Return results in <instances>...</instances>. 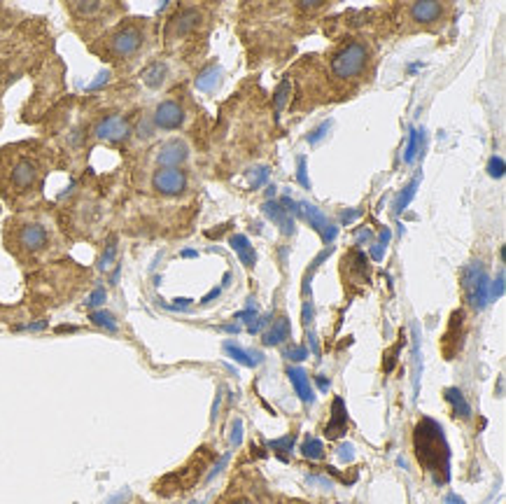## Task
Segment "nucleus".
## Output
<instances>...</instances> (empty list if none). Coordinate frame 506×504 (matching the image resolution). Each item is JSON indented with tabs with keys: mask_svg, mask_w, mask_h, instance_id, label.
<instances>
[{
	"mask_svg": "<svg viewBox=\"0 0 506 504\" xmlns=\"http://www.w3.org/2000/svg\"><path fill=\"white\" fill-rule=\"evenodd\" d=\"M416 455L420 460V465L427 469L429 474H434L436 483L448 481V443H445L443 430L438 423L432 418H422L416 427Z\"/></svg>",
	"mask_w": 506,
	"mask_h": 504,
	"instance_id": "nucleus-1",
	"label": "nucleus"
},
{
	"mask_svg": "<svg viewBox=\"0 0 506 504\" xmlns=\"http://www.w3.org/2000/svg\"><path fill=\"white\" fill-rule=\"evenodd\" d=\"M366 61H369V49H366V45L359 42V40H352V42L343 45V47L334 54V58H331V72H334V77H338V79H352V77L362 75Z\"/></svg>",
	"mask_w": 506,
	"mask_h": 504,
	"instance_id": "nucleus-2",
	"label": "nucleus"
},
{
	"mask_svg": "<svg viewBox=\"0 0 506 504\" xmlns=\"http://www.w3.org/2000/svg\"><path fill=\"white\" fill-rule=\"evenodd\" d=\"M464 288H467L471 306L478 308V310L488 306V301H490V278L483 271L481 264H476V267H471V269L464 271Z\"/></svg>",
	"mask_w": 506,
	"mask_h": 504,
	"instance_id": "nucleus-3",
	"label": "nucleus"
},
{
	"mask_svg": "<svg viewBox=\"0 0 506 504\" xmlns=\"http://www.w3.org/2000/svg\"><path fill=\"white\" fill-rule=\"evenodd\" d=\"M141 45H143V33L138 26H124V29H119L110 40L112 54L119 58L133 56L138 49H141Z\"/></svg>",
	"mask_w": 506,
	"mask_h": 504,
	"instance_id": "nucleus-4",
	"label": "nucleus"
},
{
	"mask_svg": "<svg viewBox=\"0 0 506 504\" xmlns=\"http://www.w3.org/2000/svg\"><path fill=\"white\" fill-rule=\"evenodd\" d=\"M17 241H19V245H22L24 252L35 255V252L45 250L49 245V231H47V227H42V224L31 222V224H24L22 227Z\"/></svg>",
	"mask_w": 506,
	"mask_h": 504,
	"instance_id": "nucleus-5",
	"label": "nucleus"
},
{
	"mask_svg": "<svg viewBox=\"0 0 506 504\" xmlns=\"http://www.w3.org/2000/svg\"><path fill=\"white\" fill-rule=\"evenodd\" d=\"M155 189L166 196H175L187 187V175L177 168H161L155 173Z\"/></svg>",
	"mask_w": 506,
	"mask_h": 504,
	"instance_id": "nucleus-6",
	"label": "nucleus"
},
{
	"mask_svg": "<svg viewBox=\"0 0 506 504\" xmlns=\"http://www.w3.org/2000/svg\"><path fill=\"white\" fill-rule=\"evenodd\" d=\"M96 138L101 141H110V143H122L126 136H129V122L122 115H110L101 119L96 124Z\"/></svg>",
	"mask_w": 506,
	"mask_h": 504,
	"instance_id": "nucleus-7",
	"label": "nucleus"
},
{
	"mask_svg": "<svg viewBox=\"0 0 506 504\" xmlns=\"http://www.w3.org/2000/svg\"><path fill=\"white\" fill-rule=\"evenodd\" d=\"M184 122V110L182 105L175 101H164L159 103V108L155 110V124L159 129H177Z\"/></svg>",
	"mask_w": 506,
	"mask_h": 504,
	"instance_id": "nucleus-8",
	"label": "nucleus"
},
{
	"mask_svg": "<svg viewBox=\"0 0 506 504\" xmlns=\"http://www.w3.org/2000/svg\"><path fill=\"white\" fill-rule=\"evenodd\" d=\"M198 22H201V12L196 8H187V10H180L175 17L171 19L168 24V38H182L187 36L189 31H194Z\"/></svg>",
	"mask_w": 506,
	"mask_h": 504,
	"instance_id": "nucleus-9",
	"label": "nucleus"
},
{
	"mask_svg": "<svg viewBox=\"0 0 506 504\" xmlns=\"http://www.w3.org/2000/svg\"><path fill=\"white\" fill-rule=\"evenodd\" d=\"M301 208H303L306 220L310 222V227L319 231L322 241H324V243H331V241H334L336 234H338V227H331V224L327 222V215H324L319 208H315V205H310V203H301Z\"/></svg>",
	"mask_w": 506,
	"mask_h": 504,
	"instance_id": "nucleus-10",
	"label": "nucleus"
},
{
	"mask_svg": "<svg viewBox=\"0 0 506 504\" xmlns=\"http://www.w3.org/2000/svg\"><path fill=\"white\" fill-rule=\"evenodd\" d=\"M187 155H189V150L182 141H168L161 150H159L157 162L161 164L164 168H177V166L187 159Z\"/></svg>",
	"mask_w": 506,
	"mask_h": 504,
	"instance_id": "nucleus-11",
	"label": "nucleus"
},
{
	"mask_svg": "<svg viewBox=\"0 0 506 504\" xmlns=\"http://www.w3.org/2000/svg\"><path fill=\"white\" fill-rule=\"evenodd\" d=\"M38 180V166L31 159H19V162L12 166V184L17 189H29L33 187Z\"/></svg>",
	"mask_w": 506,
	"mask_h": 504,
	"instance_id": "nucleus-12",
	"label": "nucleus"
},
{
	"mask_svg": "<svg viewBox=\"0 0 506 504\" xmlns=\"http://www.w3.org/2000/svg\"><path fill=\"white\" fill-rule=\"evenodd\" d=\"M443 17V5L441 3H432V0H422V3H413L411 5V19L418 24H434Z\"/></svg>",
	"mask_w": 506,
	"mask_h": 504,
	"instance_id": "nucleus-13",
	"label": "nucleus"
},
{
	"mask_svg": "<svg viewBox=\"0 0 506 504\" xmlns=\"http://www.w3.org/2000/svg\"><path fill=\"white\" fill-rule=\"evenodd\" d=\"M345 427H348V416H345V404L341 397H336L334 400V407H331V423L324 430V434L329 436V439H336V436H341L345 432Z\"/></svg>",
	"mask_w": 506,
	"mask_h": 504,
	"instance_id": "nucleus-14",
	"label": "nucleus"
},
{
	"mask_svg": "<svg viewBox=\"0 0 506 504\" xmlns=\"http://www.w3.org/2000/svg\"><path fill=\"white\" fill-rule=\"evenodd\" d=\"M264 215L269 217V220H273L280 227L283 234H292L294 231V220L290 217L287 210L283 208L280 203H276V201H266L264 203Z\"/></svg>",
	"mask_w": 506,
	"mask_h": 504,
	"instance_id": "nucleus-15",
	"label": "nucleus"
},
{
	"mask_svg": "<svg viewBox=\"0 0 506 504\" xmlns=\"http://www.w3.org/2000/svg\"><path fill=\"white\" fill-rule=\"evenodd\" d=\"M287 376H290V381H292V386H294L297 390V395L301 397V402H313V388H310V381H308V376H306V371L303 369H299V367H292L287 369Z\"/></svg>",
	"mask_w": 506,
	"mask_h": 504,
	"instance_id": "nucleus-16",
	"label": "nucleus"
},
{
	"mask_svg": "<svg viewBox=\"0 0 506 504\" xmlns=\"http://www.w3.org/2000/svg\"><path fill=\"white\" fill-rule=\"evenodd\" d=\"M290 320L287 317H278L276 322L271 324V329L264 334V346H278V343H283L285 339H290Z\"/></svg>",
	"mask_w": 506,
	"mask_h": 504,
	"instance_id": "nucleus-17",
	"label": "nucleus"
},
{
	"mask_svg": "<svg viewBox=\"0 0 506 504\" xmlns=\"http://www.w3.org/2000/svg\"><path fill=\"white\" fill-rule=\"evenodd\" d=\"M445 400L450 402L452 414H455V416H459V418H469V416H471V407H469V402L464 400V395L459 393L457 388H448V390H445Z\"/></svg>",
	"mask_w": 506,
	"mask_h": 504,
	"instance_id": "nucleus-18",
	"label": "nucleus"
},
{
	"mask_svg": "<svg viewBox=\"0 0 506 504\" xmlns=\"http://www.w3.org/2000/svg\"><path fill=\"white\" fill-rule=\"evenodd\" d=\"M231 245H234V250L238 252V257H241V262L245 264V267H252V264H255L257 255H255V250H252L248 236H243V234L234 236L231 238Z\"/></svg>",
	"mask_w": 506,
	"mask_h": 504,
	"instance_id": "nucleus-19",
	"label": "nucleus"
},
{
	"mask_svg": "<svg viewBox=\"0 0 506 504\" xmlns=\"http://www.w3.org/2000/svg\"><path fill=\"white\" fill-rule=\"evenodd\" d=\"M219 77H222V70L217 68V65H208L205 70L198 72L196 77V89L201 91H212L219 84Z\"/></svg>",
	"mask_w": 506,
	"mask_h": 504,
	"instance_id": "nucleus-20",
	"label": "nucleus"
},
{
	"mask_svg": "<svg viewBox=\"0 0 506 504\" xmlns=\"http://www.w3.org/2000/svg\"><path fill=\"white\" fill-rule=\"evenodd\" d=\"M143 79H145V84L152 89L161 87L164 79H166V65L164 63H152L150 68L143 72Z\"/></svg>",
	"mask_w": 506,
	"mask_h": 504,
	"instance_id": "nucleus-21",
	"label": "nucleus"
},
{
	"mask_svg": "<svg viewBox=\"0 0 506 504\" xmlns=\"http://www.w3.org/2000/svg\"><path fill=\"white\" fill-rule=\"evenodd\" d=\"M416 189H418V178L416 180H411L406 187L402 189V194L397 196V201H395V213H402V210L409 208V203L413 201V196H416Z\"/></svg>",
	"mask_w": 506,
	"mask_h": 504,
	"instance_id": "nucleus-22",
	"label": "nucleus"
},
{
	"mask_svg": "<svg viewBox=\"0 0 506 504\" xmlns=\"http://www.w3.org/2000/svg\"><path fill=\"white\" fill-rule=\"evenodd\" d=\"M290 89H292L290 79H283V82L278 84L276 96H273V110H276V117H280L285 103H287V98H290Z\"/></svg>",
	"mask_w": 506,
	"mask_h": 504,
	"instance_id": "nucleus-23",
	"label": "nucleus"
},
{
	"mask_svg": "<svg viewBox=\"0 0 506 504\" xmlns=\"http://www.w3.org/2000/svg\"><path fill=\"white\" fill-rule=\"evenodd\" d=\"M301 453L308 457V460H319V457L324 455V446H322V441L315 439V436H308L301 446Z\"/></svg>",
	"mask_w": 506,
	"mask_h": 504,
	"instance_id": "nucleus-24",
	"label": "nucleus"
},
{
	"mask_svg": "<svg viewBox=\"0 0 506 504\" xmlns=\"http://www.w3.org/2000/svg\"><path fill=\"white\" fill-rule=\"evenodd\" d=\"M224 350H226V353H229L231 357H234L236 362H241L243 367H257V364H259L257 360H252V357H250L248 353H245L243 348L234 346V343H231V341H226V343H224Z\"/></svg>",
	"mask_w": 506,
	"mask_h": 504,
	"instance_id": "nucleus-25",
	"label": "nucleus"
},
{
	"mask_svg": "<svg viewBox=\"0 0 506 504\" xmlns=\"http://www.w3.org/2000/svg\"><path fill=\"white\" fill-rule=\"evenodd\" d=\"M418 148H420V131H411V136H409V148H406V155H404V162H406V164H411L413 159H416Z\"/></svg>",
	"mask_w": 506,
	"mask_h": 504,
	"instance_id": "nucleus-26",
	"label": "nucleus"
},
{
	"mask_svg": "<svg viewBox=\"0 0 506 504\" xmlns=\"http://www.w3.org/2000/svg\"><path fill=\"white\" fill-rule=\"evenodd\" d=\"M91 320H94L96 324H101V327H105V329H110V331L117 329L115 317H112L110 313H105V310H96V313L91 315Z\"/></svg>",
	"mask_w": 506,
	"mask_h": 504,
	"instance_id": "nucleus-27",
	"label": "nucleus"
},
{
	"mask_svg": "<svg viewBox=\"0 0 506 504\" xmlns=\"http://www.w3.org/2000/svg\"><path fill=\"white\" fill-rule=\"evenodd\" d=\"M115 255H117V243L110 241L108 248H105V252H103V257H101V264H98V267H101V271H108L110 269V264H112V260H115Z\"/></svg>",
	"mask_w": 506,
	"mask_h": 504,
	"instance_id": "nucleus-28",
	"label": "nucleus"
},
{
	"mask_svg": "<svg viewBox=\"0 0 506 504\" xmlns=\"http://www.w3.org/2000/svg\"><path fill=\"white\" fill-rule=\"evenodd\" d=\"M266 178H269V168H266V166H259V168L252 171V175H250V184H252V189L262 187V184L266 182Z\"/></svg>",
	"mask_w": 506,
	"mask_h": 504,
	"instance_id": "nucleus-29",
	"label": "nucleus"
},
{
	"mask_svg": "<svg viewBox=\"0 0 506 504\" xmlns=\"http://www.w3.org/2000/svg\"><path fill=\"white\" fill-rule=\"evenodd\" d=\"M504 171H506L504 159H502V157H492V159H490V164H488V173H490L492 178H502V175H504Z\"/></svg>",
	"mask_w": 506,
	"mask_h": 504,
	"instance_id": "nucleus-30",
	"label": "nucleus"
},
{
	"mask_svg": "<svg viewBox=\"0 0 506 504\" xmlns=\"http://www.w3.org/2000/svg\"><path fill=\"white\" fill-rule=\"evenodd\" d=\"M504 294V276H497V283H490V299H499Z\"/></svg>",
	"mask_w": 506,
	"mask_h": 504,
	"instance_id": "nucleus-31",
	"label": "nucleus"
},
{
	"mask_svg": "<svg viewBox=\"0 0 506 504\" xmlns=\"http://www.w3.org/2000/svg\"><path fill=\"white\" fill-rule=\"evenodd\" d=\"M297 178H299V184H301V187H306L308 189L310 187V180H308V175H306V159L301 157L299 159V168H297Z\"/></svg>",
	"mask_w": 506,
	"mask_h": 504,
	"instance_id": "nucleus-32",
	"label": "nucleus"
},
{
	"mask_svg": "<svg viewBox=\"0 0 506 504\" xmlns=\"http://www.w3.org/2000/svg\"><path fill=\"white\" fill-rule=\"evenodd\" d=\"M75 10L79 15H94V12L101 10V3H77Z\"/></svg>",
	"mask_w": 506,
	"mask_h": 504,
	"instance_id": "nucleus-33",
	"label": "nucleus"
},
{
	"mask_svg": "<svg viewBox=\"0 0 506 504\" xmlns=\"http://www.w3.org/2000/svg\"><path fill=\"white\" fill-rule=\"evenodd\" d=\"M329 126H331V122H324V124H319L317 129L313 131V134L308 136V143H317L319 138H322V136H324V134H327V131H329Z\"/></svg>",
	"mask_w": 506,
	"mask_h": 504,
	"instance_id": "nucleus-34",
	"label": "nucleus"
},
{
	"mask_svg": "<svg viewBox=\"0 0 506 504\" xmlns=\"http://www.w3.org/2000/svg\"><path fill=\"white\" fill-rule=\"evenodd\" d=\"M105 299V290L103 288H98L94 294H91V299H89V306H98V304H103Z\"/></svg>",
	"mask_w": 506,
	"mask_h": 504,
	"instance_id": "nucleus-35",
	"label": "nucleus"
},
{
	"mask_svg": "<svg viewBox=\"0 0 506 504\" xmlns=\"http://www.w3.org/2000/svg\"><path fill=\"white\" fill-rule=\"evenodd\" d=\"M383 255H385V245L376 243L374 248H371V257H374V260L378 262V260H383Z\"/></svg>",
	"mask_w": 506,
	"mask_h": 504,
	"instance_id": "nucleus-36",
	"label": "nucleus"
},
{
	"mask_svg": "<svg viewBox=\"0 0 506 504\" xmlns=\"http://www.w3.org/2000/svg\"><path fill=\"white\" fill-rule=\"evenodd\" d=\"M359 215H362V210H348V213H343V215H341V222H343V224H350V222L355 220V217H359Z\"/></svg>",
	"mask_w": 506,
	"mask_h": 504,
	"instance_id": "nucleus-37",
	"label": "nucleus"
},
{
	"mask_svg": "<svg viewBox=\"0 0 506 504\" xmlns=\"http://www.w3.org/2000/svg\"><path fill=\"white\" fill-rule=\"evenodd\" d=\"M287 355L292 357V360H303V357H306V348H292Z\"/></svg>",
	"mask_w": 506,
	"mask_h": 504,
	"instance_id": "nucleus-38",
	"label": "nucleus"
},
{
	"mask_svg": "<svg viewBox=\"0 0 506 504\" xmlns=\"http://www.w3.org/2000/svg\"><path fill=\"white\" fill-rule=\"evenodd\" d=\"M231 441H234V446L241 443V420H236V432L231 434Z\"/></svg>",
	"mask_w": 506,
	"mask_h": 504,
	"instance_id": "nucleus-39",
	"label": "nucleus"
},
{
	"mask_svg": "<svg viewBox=\"0 0 506 504\" xmlns=\"http://www.w3.org/2000/svg\"><path fill=\"white\" fill-rule=\"evenodd\" d=\"M319 5H322V0H303L301 3V8H306V10H313V8H319Z\"/></svg>",
	"mask_w": 506,
	"mask_h": 504,
	"instance_id": "nucleus-40",
	"label": "nucleus"
},
{
	"mask_svg": "<svg viewBox=\"0 0 506 504\" xmlns=\"http://www.w3.org/2000/svg\"><path fill=\"white\" fill-rule=\"evenodd\" d=\"M231 504H257V502L252 500V497H245V495H241V497H236V500L231 502Z\"/></svg>",
	"mask_w": 506,
	"mask_h": 504,
	"instance_id": "nucleus-41",
	"label": "nucleus"
},
{
	"mask_svg": "<svg viewBox=\"0 0 506 504\" xmlns=\"http://www.w3.org/2000/svg\"><path fill=\"white\" fill-rule=\"evenodd\" d=\"M369 238H371V231H369V229L359 231V234H357V245L362 243V241H369Z\"/></svg>",
	"mask_w": 506,
	"mask_h": 504,
	"instance_id": "nucleus-42",
	"label": "nucleus"
},
{
	"mask_svg": "<svg viewBox=\"0 0 506 504\" xmlns=\"http://www.w3.org/2000/svg\"><path fill=\"white\" fill-rule=\"evenodd\" d=\"M108 82V72H103V75H98V79L94 84H91V89H96V87H101V84H105Z\"/></svg>",
	"mask_w": 506,
	"mask_h": 504,
	"instance_id": "nucleus-43",
	"label": "nucleus"
},
{
	"mask_svg": "<svg viewBox=\"0 0 506 504\" xmlns=\"http://www.w3.org/2000/svg\"><path fill=\"white\" fill-rule=\"evenodd\" d=\"M388 241H390V229H383V231H381V238H378V243H381V245H388Z\"/></svg>",
	"mask_w": 506,
	"mask_h": 504,
	"instance_id": "nucleus-44",
	"label": "nucleus"
},
{
	"mask_svg": "<svg viewBox=\"0 0 506 504\" xmlns=\"http://www.w3.org/2000/svg\"><path fill=\"white\" fill-rule=\"evenodd\" d=\"M350 450H352V446H343V448H341V460H352V453H350Z\"/></svg>",
	"mask_w": 506,
	"mask_h": 504,
	"instance_id": "nucleus-45",
	"label": "nucleus"
},
{
	"mask_svg": "<svg viewBox=\"0 0 506 504\" xmlns=\"http://www.w3.org/2000/svg\"><path fill=\"white\" fill-rule=\"evenodd\" d=\"M266 196H269V198L276 196V187H273V184H269V187H266Z\"/></svg>",
	"mask_w": 506,
	"mask_h": 504,
	"instance_id": "nucleus-46",
	"label": "nucleus"
},
{
	"mask_svg": "<svg viewBox=\"0 0 506 504\" xmlns=\"http://www.w3.org/2000/svg\"><path fill=\"white\" fill-rule=\"evenodd\" d=\"M317 381H319V388H322V390H327V388H329V381H324V378H322V376H319V378H317Z\"/></svg>",
	"mask_w": 506,
	"mask_h": 504,
	"instance_id": "nucleus-47",
	"label": "nucleus"
}]
</instances>
